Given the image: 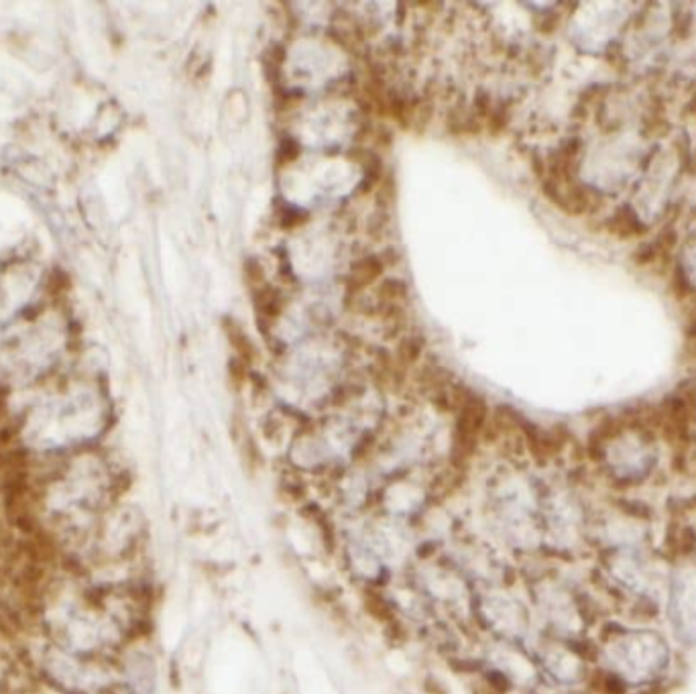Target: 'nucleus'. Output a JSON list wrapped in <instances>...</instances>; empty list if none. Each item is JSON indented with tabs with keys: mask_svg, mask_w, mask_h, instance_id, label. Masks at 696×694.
Segmentation results:
<instances>
[{
	"mask_svg": "<svg viewBox=\"0 0 696 694\" xmlns=\"http://www.w3.org/2000/svg\"><path fill=\"white\" fill-rule=\"evenodd\" d=\"M222 327H224V334H227V339L231 342L234 359L243 361L245 365L251 367V365L255 363V359H257V349H255L253 341L248 339L245 328L241 327L234 318H224V320H222Z\"/></svg>",
	"mask_w": 696,
	"mask_h": 694,
	"instance_id": "9d476101",
	"label": "nucleus"
},
{
	"mask_svg": "<svg viewBox=\"0 0 696 694\" xmlns=\"http://www.w3.org/2000/svg\"><path fill=\"white\" fill-rule=\"evenodd\" d=\"M588 562V583L607 617L662 624L670 579L662 546L599 550Z\"/></svg>",
	"mask_w": 696,
	"mask_h": 694,
	"instance_id": "f03ea898",
	"label": "nucleus"
},
{
	"mask_svg": "<svg viewBox=\"0 0 696 694\" xmlns=\"http://www.w3.org/2000/svg\"><path fill=\"white\" fill-rule=\"evenodd\" d=\"M245 279L251 291L257 289V287L265 286L267 279H265V267L261 265L257 260H246L245 263Z\"/></svg>",
	"mask_w": 696,
	"mask_h": 694,
	"instance_id": "ddd939ff",
	"label": "nucleus"
},
{
	"mask_svg": "<svg viewBox=\"0 0 696 694\" xmlns=\"http://www.w3.org/2000/svg\"><path fill=\"white\" fill-rule=\"evenodd\" d=\"M590 459L605 489L631 495L658 477L662 444L648 423L617 422L593 438Z\"/></svg>",
	"mask_w": 696,
	"mask_h": 694,
	"instance_id": "20e7f679",
	"label": "nucleus"
},
{
	"mask_svg": "<svg viewBox=\"0 0 696 694\" xmlns=\"http://www.w3.org/2000/svg\"><path fill=\"white\" fill-rule=\"evenodd\" d=\"M526 588L538 636L588 641L607 617L588 576L574 579L560 571L556 560L544 557V564L528 572Z\"/></svg>",
	"mask_w": 696,
	"mask_h": 694,
	"instance_id": "7ed1b4c3",
	"label": "nucleus"
},
{
	"mask_svg": "<svg viewBox=\"0 0 696 694\" xmlns=\"http://www.w3.org/2000/svg\"><path fill=\"white\" fill-rule=\"evenodd\" d=\"M422 339L410 334V337L399 339V342H397L396 356H394V359H396L401 367H410V365H416V363L422 359Z\"/></svg>",
	"mask_w": 696,
	"mask_h": 694,
	"instance_id": "f8f14e48",
	"label": "nucleus"
},
{
	"mask_svg": "<svg viewBox=\"0 0 696 694\" xmlns=\"http://www.w3.org/2000/svg\"><path fill=\"white\" fill-rule=\"evenodd\" d=\"M588 646L597 694L662 693L678 670L681 650L662 624L605 617Z\"/></svg>",
	"mask_w": 696,
	"mask_h": 694,
	"instance_id": "f257e3e1",
	"label": "nucleus"
},
{
	"mask_svg": "<svg viewBox=\"0 0 696 694\" xmlns=\"http://www.w3.org/2000/svg\"><path fill=\"white\" fill-rule=\"evenodd\" d=\"M532 652L542 681L571 689H595V662L588 641L538 636Z\"/></svg>",
	"mask_w": 696,
	"mask_h": 694,
	"instance_id": "0eeeda50",
	"label": "nucleus"
},
{
	"mask_svg": "<svg viewBox=\"0 0 696 694\" xmlns=\"http://www.w3.org/2000/svg\"><path fill=\"white\" fill-rule=\"evenodd\" d=\"M471 617L483 631L491 636L493 641L532 648L538 638V626L530 603L507 593V588H487L485 593L477 591Z\"/></svg>",
	"mask_w": 696,
	"mask_h": 694,
	"instance_id": "423d86ee",
	"label": "nucleus"
},
{
	"mask_svg": "<svg viewBox=\"0 0 696 694\" xmlns=\"http://www.w3.org/2000/svg\"><path fill=\"white\" fill-rule=\"evenodd\" d=\"M251 296H253V306H255L261 327L272 324L284 313L286 298H284V291L279 287L265 284V286L253 289Z\"/></svg>",
	"mask_w": 696,
	"mask_h": 694,
	"instance_id": "1a4fd4ad",
	"label": "nucleus"
},
{
	"mask_svg": "<svg viewBox=\"0 0 696 694\" xmlns=\"http://www.w3.org/2000/svg\"><path fill=\"white\" fill-rule=\"evenodd\" d=\"M684 269H686L688 279H691V282H695L696 284V241L693 245L688 246V251H686V257H684Z\"/></svg>",
	"mask_w": 696,
	"mask_h": 694,
	"instance_id": "dca6fc26",
	"label": "nucleus"
},
{
	"mask_svg": "<svg viewBox=\"0 0 696 694\" xmlns=\"http://www.w3.org/2000/svg\"><path fill=\"white\" fill-rule=\"evenodd\" d=\"M300 157V145L294 139H284L277 150V164L291 165Z\"/></svg>",
	"mask_w": 696,
	"mask_h": 694,
	"instance_id": "4468645a",
	"label": "nucleus"
},
{
	"mask_svg": "<svg viewBox=\"0 0 696 694\" xmlns=\"http://www.w3.org/2000/svg\"><path fill=\"white\" fill-rule=\"evenodd\" d=\"M387 269V263L383 255H365L361 260L353 261L346 277H344V294L346 298H355L369 289L373 284L382 282L383 273Z\"/></svg>",
	"mask_w": 696,
	"mask_h": 694,
	"instance_id": "6e6552de",
	"label": "nucleus"
},
{
	"mask_svg": "<svg viewBox=\"0 0 696 694\" xmlns=\"http://www.w3.org/2000/svg\"><path fill=\"white\" fill-rule=\"evenodd\" d=\"M155 672L150 658H139L137 662L129 670L126 694H155Z\"/></svg>",
	"mask_w": 696,
	"mask_h": 694,
	"instance_id": "9b49d317",
	"label": "nucleus"
},
{
	"mask_svg": "<svg viewBox=\"0 0 696 694\" xmlns=\"http://www.w3.org/2000/svg\"><path fill=\"white\" fill-rule=\"evenodd\" d=\"M306 220H308V214L298 208H284L279 212V222H281V227H286L287 231L298 229Z\"/></svg>",
	"mask_w": 696,
	"mask_h": 694,
	"instance_id": "2eb2a0df",
	"label": "nucleus"
},
{
	"mask_svg": "<svg viewBox=\"0 0 696 694\" xmlns=\"http://www.w3.org/2000/svg\"><path fill=\"white\" fill-rule=\"evenodd\" d=\"M662 626L681 653H696V548H683L670 554Z\"/></svg>",
	"mask_w": 696,
	"mask_h": 694,
	"instance_id": "39448f33",
	"label": "nucleus"
}]
</instances>
